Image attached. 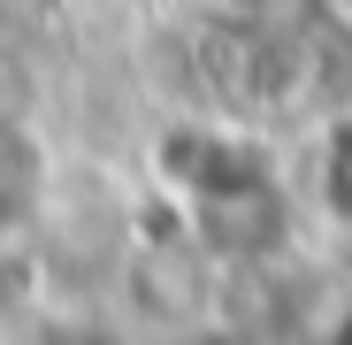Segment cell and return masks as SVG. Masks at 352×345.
<instances>
[{
  "label": "cell",
  "instance_id": "obj_1",
  "mask_svg": "<svg viewBox=\"0 0 352 345\" xmlns=\"http://www.w3.org/2000/svg\"><path fill=\"white\" fill-rule=\"evenodd\" d=\"M46 177H54L46 138L23 123V115H0V238L23 230V222L46 207Z\"/></svg>",
  "mask_w": 352,
  "mask_h": 345
},
{
  "label": "cell",
  "instance_id": "obj_2",
  "mask_svg": "<svg viewBox=\"0 0 352 345\" xmlns=\"http://www.w3.org/2000/svg\"><path fill=\"white\" fill-rule=\"evenodd\" d=\"M214 8H230V16H245V8H283V0H214Z\"/></svg>",
  "mask_w": 352,
  "mask_h": 345
}]
</instances>
